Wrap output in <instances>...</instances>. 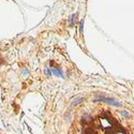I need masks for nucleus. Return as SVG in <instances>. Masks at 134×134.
Segmentation results:
<instances>
[{
  "label": "nucleus",
  "instance_id": "f257e3e1",
  "mask_svg": "<svg viewBox=\"0 0 134 134\" xmlns=\"http://www.w3.org/2000/svg\"><path fill=\"white\" fill-rule=\"evenodd\" d=\"M96 102H104V103H107L110 105H114V106H121V103L119 101L115 100V99H108V98H99V99H96Z\"/></svg>",
  "mask_w": 134,
  "mask_h": 134
},
{
  "label": "nucleus",
  "instance_id": "f03ea898",
  "mask_svg": "<svg viewBox=\"0 0 134 134\" xmlns=\"http://www.w3.org/2000/svg\"><path fill=\"white\" fill-rule=\"evenodd\" d=\"M84 100H85V99H84V98H82V97H77V98H75L74 100L72 101V104H71V105H72V106L79 105L80 103H83V102H84Z\"/></svg>",
  "mask_w": 134,
  "mask_h": 134
},
{
  "label": "nucleus",
  "instance_id": "7ed1b4c3",
  "mask_svg": "<svg viewBox=\"0 0 134 134\" xmlns=\"http://www.w3.org/2000/svg\"><path fill=\"white\" fill-rule=\"evenodd\" d=\"M53 72H54L56 75H60L61 77H63V76H64L63 72H62V71L60 70V69H53Z\"/></svg>",
  "mask_w": 134,
  "mask_h": 134
},
{
  "label": "nucleus",
  "instance_id": "20e7f679",
  "mask_svg": "<svg viewBox=\"0 0 134 134\" xmlns=\"http://www.w3.org/2000/svg\"><path fill=\"white\" fill-rule=\"evenodd\" d=\"M121 115H122L123 117H130V114H129L127 110H122V112H121Z\"/></svg>",
  "mask_w": 134,
  "mask_h": 134
}]
</instances>
